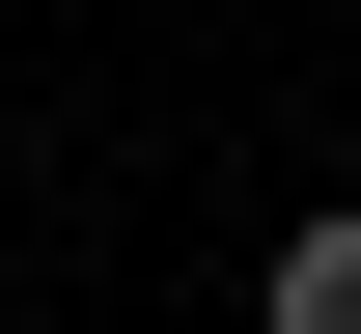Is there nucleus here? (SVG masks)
<instances>
[{
  "label": "nucleus",
  "mask_w": 361,
  "mask_h": 334,
  "mask_svg": "<svg viewBox=\"0 0 361 334\" xmlns=\"http://www.w3.org/2000/svg\"><path fill=\"white\" fill-rule=\"evenodd\" d=\"M0 140H28V84H0Z\"/></svg>",
  "instance_id": "2"
},
{
  "label": "nucleus",
  "mask_w": 361,
  "mask_h": 334,
  "mask_svg": "<svg viewBox=\"0 0 361 334\" xmlns=\"http://www.w3.org/2000/svg\"><path fill=\"white\" fill-rule=\"evenodd\" d=\"M250 334H361V223H278V279H250Z\"/></svg>",
  "instance_id": "1"
}]
</instances>
